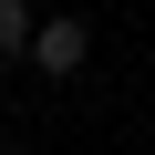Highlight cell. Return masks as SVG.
<instances>
[{
	"instance_id": "obj_3",
	"label": "cell",
	"mask_w": 155,
	"mask_h": 155,
	"mask_svg": "<svg viewBox=\"0 0 155 155\" xmlns=\"http://www.w3.org/2000/svg\"><path fill=\"white\" fill-rule=\"evenodd\" d=\"M0 83H11V52H0Z\"/></svg>"
},
{
	"instance_id": "obj_2",
	"label": "cell",
	"mask_w": 155,
	"mask_h": 155,
	"mask_svg": "<svg viewBox=\"0 0 155 155\" xmlns=\"http://www.w3.org/2000/svg\"><path fill=\"white\" fill-rule=\"evenodd\" d=\"M31 31H41L31 0H0V52H11V62H31Z\"/></svg>"
},
{
	"instance_id": "obj_1",
	"label": "cell",
	"mask_w": 155,
	"mask_h": 155,
	"mask_svg": "<svg viewBox=\"0 0 155 155\" xmlns=\"http://www.w3.org/2000/svg\"><path fill=\"white\" fill-rule=\"evenodd\" d=\"M83 62H93V21H52V11H41V31H31V72H41V83H72Z\"/></svg>"
}]
</instances>
